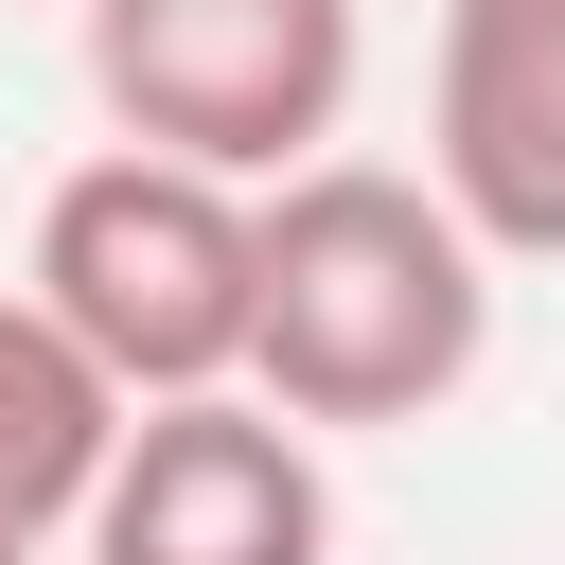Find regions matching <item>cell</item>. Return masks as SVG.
<instances>
[{
  "mask_svg": "<svg viewBox=\"0 0 565 565\" xmlns=\"http://www.w3.org/2000/svg\"><path fill=\"white\" fill-rule=\"evenodd\" d=\"M494 353V247L441 212L406 159H300L265 194V282H247V388L335 441V424H424Z\"/></svg>",
  "mask_w": 565,
  "mask_h": 565,
  "instance_id": "6da1fadb",
  "label": "cell"
},
{
  "mask_svg": "<svg viewBox=\"0 0 565 565\" xmlns=\"http://www.w3.org/2000/svg\"><path fill=\"white\" fill-rule=\"evenodd\" d=\"M35 318L124 388V406H194V388H247V282H265V194L194 177V159H71L53 212H35Z\"/></svg>",
  "mask_w": 565,
  "mask_h": 565,
  "instance_id": "7a4b0ae2",
  "label": "cell"
},
{
  "mask_svg": "<svg viewBox=\"0 0 565 565\" xmlns=\"http://www.w3.org/2000/svg\"><path fill=\"white\" fill-rule=\"evenodd\" d=\"M371 71L353 0H88V88L141 159H194L230 194H282L300 159H335Z\"/></svg>",
  "mask_w": 565,
  "mask_h": 565,
  "instance_id": "3957f363",
  "label": "cell"
},
{
  "mask_svg": "<svg viewBox=\"0 0 565 565\" xmlns=\"http://www.w3.org/2000/svg\"><path fill=\"white\" fill-rule=\"evenodd\" d=\"M88 565H335V477L265 388H194V406H124L88 512Z\"/></svg>",
  "mask_w": 565,
  "mask_h": 565,
  "instance_id": "277c9868",
  "label": "cell"
},
{
  "mask_svg": "<svg viewBox=\"0 0 565 565\" xmlns=\"http://www.w3.org/2000/svg\"><path fill=\"white\" fill-rule=\"evenodd\" d=\"M424 177L494 265H565V0H441Z\"/></svg>",
  "mask_w": 565,
  "mask_h": 565,
  "instance_id": "5b68a950",
  "label": "cell"
},
{
  "mask_svg": "<svg viewBox=\"0 0 565 565\" xmlns=\"http://www.w3.org/2000/svg\"><path fill=\"white\" fill-rule=\"evenodd\" d=\"M106 441H124V388L35 318V282H0V530H71L88 512V477H106Z\"/></svg>",
  "mask_w": 565,
  "mask_h": 565,
  "instance_id": "8992f818",
  "label": "cell"
},
{
  "mask_svg": "<svg viewBox=\"0 0 565 565\" xmlns=\"http://www.w3.org/2000/svg\"><path fill=\"white\" fill-rule=\"evenodd\" d=\"M0 565H53V547H35V530H0Z\"/></svg>",
  "mask_w": 565,
  "mask_h": 565,
  "instance_id": "52a82bcc",
  "label": "cell"
}]
</instances>
